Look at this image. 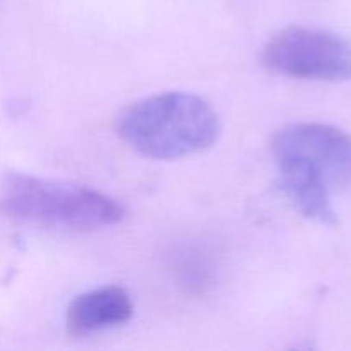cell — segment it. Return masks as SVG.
I'll list each match as a JSON object with an SVG mask.
<instances>
[{
	"label": "cell",
	"mask_w": 351,
	"mask_h": 351,
	"mask_svg": "<svg viewBox=\"0 0 351 351\" xmlns=\"http://www.w3.org/2000/svg\"><path fill=\"white\" fill-rule=\"evenodd\" d=\"M115 130L136 153L153 160H178L208 149L221 123L216 110L192 93H160L119 113Z\"/></svg>",
	"instance_id": "obj_1"
},
{
	"label": "cell",
	"mask_w": 351,
	"mask_h": 351,
	"mask_svg": "<svg viewBox=\"0 0 351 351\" xmlns=\"http://www.w3.org/2000/svg\"><path fill=\"white\" fill-rule=\"evenodd\" d=\"M0 209L21 221L74 230L105 228L125 216L117 199L96 189L24 173L7 175Z\"/></svg>",
	"instance_id": "obj_2"
},
{
	"label": "cell",
	"mask_w": 351,
	"mask_h": 351,
	"mask_svg": "<svg viewBox=\"0 0 351 351\" xmlns=\"http://www.w3.org/2000/svg\"><path fill=\"white\" fill-rule=\"evenodd\" d=\"M263 64L280 75L307 81H351V43L339 34L293 26L263 48Z\"/></svg>",
	"instance_id": "obj_3"
},
{
	"label": "cell",
	"mask_w": 351,
	"mask_h": 351,
	"mask_svg": "<svg viewBox=\"0 0 351 351\" xmlns=\"http://www.w3.org/2000/svg\"><path fill=\"white\" fill-rule=\"evenodd\" d=\"M271 154L307 161L328 177L335 192L351 187V136L335 125L298 122L271 137Z\"/></svg>",
	"instance_id": "obj_4"
},
{
	"label": "cell",
	"mask_w": 351,
	"mask_h": 351,
	"mask_svg": "<svg viewBox=\"0 0 351 351\" xmlns=\"http://www.w3.org/2000/svg\"><path fill=\"white\" fill-rule=\"evenodd\" d=\"M278 184L288 201L302 216L321 225H335L332 187L326 175L304 160L293 156L274 158Z\"/></svg>",
	"instance_id": "obj_5"
},
{
	"label": "cell",
	"mask_w": 351,
	"mask_h": 351,
	"mask_svg": "<svg viewBox=\"0 0 351 351\" xmlns=\"http://www.w3.org/2000/svg\"><path fill=\"white\" fill-rule=\"evenodd\" d=\"M132 314L134 304L129 291L108 285L77 295L65 312V324L71 335L89 336L123 324Z\"/></svg>",
	"instance_id": "obj_6"
}]
</instances>
